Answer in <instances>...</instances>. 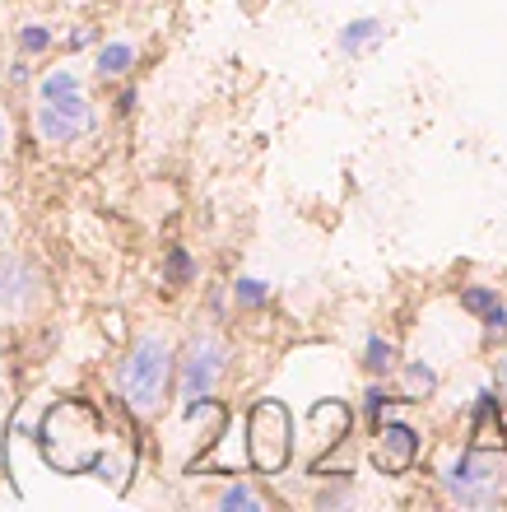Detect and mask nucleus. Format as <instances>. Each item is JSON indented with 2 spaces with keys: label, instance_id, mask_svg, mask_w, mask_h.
<instances>
[{
  "label": "nucleus",
  "instance_id": "ddd939ff",
  "mask_svg": "<svg viewBox=\"0 0 507 512\" xmlns=\"http://www.w3.org/2000/svg\"><path fill=\"white\" fill-rule=\"evenodd\" d=\"M131 66H135V47L126 38H121V42H107L103 52H98V75H107V80L126 75Z\"/></svg>",
  "mask_w": 507,
  "mask_h": 512
},
{
  "label": "nucleus",
  "instance_id": "1a4fd4ad",
  "mask_svg": "<svg viewBox=\"0 0 507 512\" xmlns=\"http://www.w3.org/2000/svg\"><path fill=\"white\" fill-rule=\"evenodd\" d=\"M38 289V275L24 256H0V312H24Z\"/></svg>",
  "mask_w": 507,
  "mask_h": 512
},
{
  "label": "nucleus",
  "instance_id": "a211bd4d",
  "mask_svg": "<svg viewBox=\"0 0 507 512\" xmlns=\"http://www.w3.org/2000/svg\"><path fill=\"white\" fill-rule=\"evenodd\" d=\"M19 47H24L28 56L47 52V47H52V28H47V24H24V28H19Z\"/></svg>",
  "mask_w": 507,
  "mask_h": 512
},
{
  "label": "nucleus",
  "instance_id": "423d86ee",
  "mask_svg": "<svg viewBox=\"0 0 507 512\" xmlns=\"http://www.w3.org/2000/svg\"><path fill=\"white\" fill-rule=\"evenodd\" d=\"M224 364H228V350L219 336H191L187 354H182V405H201L214 396L219 378H224Z\"/></svg>",
  "mask_w": 507,
  "mask_h": 512
},
{
  "label": "nucleus",
  "instance_id": "20e7f679",
  "mask_svg": "<svg viewBox=\"0 0 507 512\" xmlns=\"http://www.w3.org/2000/svg\"><path fill=\"white\" fill-rule=\"evenodd\" d=\"M442 485L461 508L507 503V452L503 447H470L466 457L442 475Z\"/></svg>",
  "mask_w": 507,
  "mask_h": 512
},
{
  "label": "nucleus",
  "instance_id": "4468645a",
  "mask_svg": "<svg viewBox=\"0 0 507 512\" xmlns=\"http://www.w3.org/2000/svg\"><path fill=\"white\" fill-rule=\"evenodd\" d=\"M396 340H387V336H368V350H363V364H368V373H396Z\"/></svg>",
  "mask_w": 507,
  "mask_h": 512
},
{
  "label": "nucleus",
  "instance_id": "dca6fc26",
  "mask_svg": "<svg viewBox=\"0 0 507 512\" xmlns=\"http://www.w3.org/2000/svg\"><path fill=\"white\" fill-rule=\"evenodd\" d=\"M219 508H228V512H233V508H252V512H261V508H266V499H261V494H256L252 485H228L224 494H219Z\"/></svg>",
  "mask_w": 507,
  "mask_h": 512
},
{
  "label": "nucleus",
  "instance_id": "b1692460",
  "mask_svg": "<svg viewBox=\"0 0 507 512\" xmlns=\"http://www.w3.org/2000/svg\"><path fill=\"white\" fill-rule=\"evenodd\" d=\"M498 382H503V391H507V359H503V368H498Z\"/></svg>",
  "mask_w": 507,
  "mask_h": 512
},
{
  "label": "nucleus",
  "instance_id": "f3484780",
  "mask_svg": "<svg viewBox=\"0 0 507 512\" xmlns=\"http://www.w3.org/2000/svg\"><path fill=\"white\" fill-rule=\"evenodd\" d=\"M233 298H238V308H266L270 303V289H266V280H238L233 284Z\"/></svg>",
  "mask_w": 507,
  "mask_h": 512
},
{
  "label": "nucleus",
  "instance_id": "4be33fe9",
  "mask_svg": "<svg viewBox=\"0 0 507 512\" xmlns=\"http://www.w3.org/2000/svg\"><path fill=\"white\" fill-rule=\"evenodd\" d=\"M5 140H10V126H5V112H0V154H5Z\"/></svg>",
  "mask_w": 507,
  "mask_h": 512
},
{
  "label": "nucleus",
  "instance_id": "39448f33",
  "mask_svg": "<svg viewBox=\"0 0 507 512\" xmlns=\"http://www.w3.org/2000/svg\"><path fill=\"white\" fill-rule=\"evenodd\" d=\"M247 452H252V466L261 475H275L289 466V452H294V419L280 401H256L252 415H247Z\"/></svg>",
  "mask_w": 507,
  "mask_h": 512
},
{
  "label": "nucleus",
  "instance_id": "f03ea898",
  "mask_svg": "<svg viewBox=\"0 0 507 512\" xmlns=\"http://www.w3.org/2000/svg\"><path fill=\"white\" fill-rule=\"evenodd\" d=\"M42 452L56 471L80 475L89 466H98V419L89 405L66 401L56 405L52 415L42 419Z\"/></svg>",
  "mask_w": 507,
  "mask_h": 512
},
{
  "label": "nucleus",
  "instance_id": "aec40b11",
  "mask_svg": "<svg viewBox=\"0 0 507 512\" xmlns=\"http://www.w3.org/2000/svg\"><path fill=\"white\" fill-rule=\"evenodd\" d=\"M382 405H387V391L382 387H368V396H363V410H368V415H382Z\"/></svg>",
  "mask_w": 507,
  "mask_h": 512
},
{
  "label": "nucleus",
  "instance_id": "9d476101",
  "mask_svg": "<svg viewBox=\"0 0 507 512\" xmlns=\"http://www.w3.org/2000/svg\"><path fill=\"white\" fill-rule=\"evenodd\" d=\"M461 308L475 312V317H484V336H489V340L507 336V303L494 294V289H484V284H470L466 294H461Z\"/></svg>",
  "mask_w": 507,
  "mask_h": 512
},
{
  "label": "nucleus",
  "instance_id": "6e6552de",
  "mask_svg": "<svg viewBox=\"0 0 507 512\" xmlns=\"http://www.w3.org/2000/svg\"><path fill=\"white\" fill-rule=\"evenodd\" d=\"M419 457V433L410 424H382L377 429V447H373V461L382 466L387 475H401L414 466Z\"/></svg>",
  "mask_w": 507,
  "mask_h": 512
},
{
  "label": "nucleus",
  "instance_id": "9b49d317",
  "mask_svg": "<svg viewBox=\"0 0 507 512\" xmlns=\"http://www.w3.org/2000/svg\"><path fill=\"white\" fill-rule=\"evenodd\" d=\"M470 447H503V415H498L494 391H480V405H475V429H470Z\"/></svg>",
  "mask_w": 507,
  "mask_h": 512
},
{
  "label": "nucleus",
  "instance_id": "f8f14e48",
  "mask_svg": "<svg viewBox=\"0 0 507 512\" xmlns=\"http://www.w3.org/2000/svg\"><path fill=\"white\" fill-rule=\"evenodd\" d=\"M382 33H387V24H382V19H349V24L340 28V52H345V56L373 52L377 42H382Z\"/></svg>",
  "mask_w": 507,
  "mask_h": 512
},
{
  "label": "nucleus",
  "instance_id": "2eb2a0df",
  "mask_svg": "<svg viewBox=\"0 0 507 512\" xmlns=\"http://www.w3.org/2000/svg\"><path fill=\"white\" fill-rule=\"evenodd\" d=\"M433 387H438V378H433V368H428V364H410V368H405V396H410V401L433 396Z\"/></svg>",
  "mask_w": 507,
  "mask_h": 512
},
{
  "label": "nucleus",
  "instance_id": "412c9836",
  "mask_svg": "<svg viewBox=\"0 0 507 512\" xmlns=\"http://www.w3.org/2000/svg\"><path fill=\"white\" fill-rule=\"evenodd\" d=\"M5 75H10V84H28V66H10Z\"/></svg>",
  "mask_w": 507,
  "mask_h": 512
},
{
  "label": "nucleus",
  "instance_id": "f257e3e1",
  "mask_svg": "<svg viewBox=\"0 0 507 512\" xmlns=\"http://www.w3.org/2000/svg\"><path fill=\"white\" fill-rule=\"evenodd\" d=\"M33 126L47 145H70L98 126L94 103L84 94L75 70H52L38 80V103H33Z\"/></svg>",
  "mask_w": 507,
  "mask_h": 512
},
{
  "label": "nucleus",
  "instance_id": "0eeeda50",
  "mask_svg": "<svg viewBox=\"0 0 507 512\" xmlns=\"http://www.w3.org/2000/svg\"><path fill=\"white\" fill-rule=\"evenodd\" d=\"M349 424H354V415H349L345 401H317L312 410H307V433H312V457H326V452H335V447L349 438Z\"/></svg>",
  "mask_w": 507,
  "mask_h": 512
},
{
  "label": "nucleus",
  "instance_id": "6ab92c4d",
  "mask_svg": "<svg viewBox=\"0 0 507 512\" xmlns=\"http://www.w3.org/2000/svg\"><path fill=\"white\" fill-rule=\"evenodd\" d=\"M191 256L182 252V247H177V252H168V284H187L191 280Z\"/></svg>",
  "mask_w": 507,
  "mask_h": 512
},
{
  "label": "nucleus",
  "instance_id": "5701e85b",
  "mask_svg": "<svg viewBox=\"0 0 507 512\" xmlns=\"http://www.w3.org/2000/svg\"><path fill=\"white\" fill-rule=\"evenodd\" d=\"M5 229H10V210L0 205V238H5Z\"/></svg>",
  "mask_w": 507,
  "mask_h": 512
},
{
  "label": "nucleus",
  "instance_id": "7ed1b4c3",
  "mask_svg": "<svg viewBox=\"0 0 507 512\" xmlns=\"http://www.w3.org/2000/svg\"><path fill=\"white\" fill-rule=\"evenodd\" d=\"M173 368H177L173 345L163 336L135 340L131 354H126V364H121V373H117V387L135 415H154V410H159L163 396H168V382H173Z\"/></svg>",
  "mask_w": 507,
  "mask_h": 512
}]
</instances>
